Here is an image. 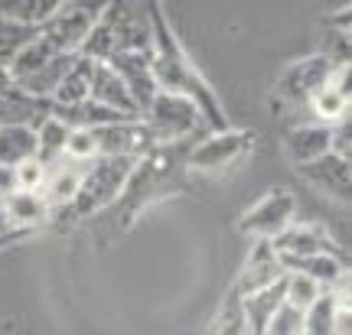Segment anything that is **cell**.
Here are the masks:
<instances>
[{"mask_svg": "<svg viewBox=\"0 0 352 335\" xmlns=\"http://www.w3.org/2000/svg\"><path fill=\"white\" fill-rule=\"evenodd\" d=\"M147 10H151V72L153 82L160 91H173V95H186L189 101H196V108L206 117L209 130H226L228 117L219 95L212 91V85L206 82V75L196 69V62L189 59V52L183 49V43L176 39L173 26L166 20L164 3L160 0H147Z\"/></svg>", "mask_w": 352, "mask_h": 335, "instance_id": "cell-1", "label": "cell"}, {"mask_svg": "<svg viewBox=\"0 0 352 335\" xmlns=\"http://www.w3.org/2000/svg\"><path fill=\"white\" fill-rule=\"evenodd\" d=\"M189 143L192 140H183V143H157L147 157H140L138 166L127 176L118 202H114V205H121V222H131L151 202L164 199V196H173L176 189L183 186V176L189 173L186 170Z\"/></svg>", "mask_w": 352, "mask_h": 335, "instance_id": "cell-2", "label": "cell"}, {"mask_svg": "<svg viewBox=\"0 0 352 335\" xmlns=\"http://www.w3.org/2000/svg\"><path fill=\"white\" fill-rule=\"evenodd\" d=\"M151 10L147 0H111L95 30L82 43V56L95 59V62H108L121 52L134 49H151Z\"/></svg>", "mask_w": 352, "mask_h": 335, "instance_id": "cell-3", "label": "cell"}, {"mask_svg": "<svg viewBox=\"0 0 352 335\" xmlns=\"http://www.w3.org/2000/svg\"><path fill=\"white\" fill-rule=\"evenodd\" d=\"M336 69H340V65H333L323 52H314V56H303L297 62H290L287 69L280 72V78H277V85H274V101L284 104V114H290L287 127L314 121L307 101L314 98V91H320V88L327 85Z\"/></svg>", "mask_w": 352, "mask_h": 335, "instance_id": "cell-4", "label": "cell"}, {"mask_svg": "<svg viewBox=\"0 0 352 335\" xmlns=\"http://www.w3.org/2000/svg\"><path fill=\"white\" fill-rule=\"evenodd\" d=\"M134 166H138L134 157H98V160H91L85 166V173H82L76 199L65 209L76 218H88V215H95L101 209H111Z\"/></svg>", "mask_w": 352, "mask_h": 335, "instance_id": "cell-5", "label": "cell"}, {"mask_svg": "<svg viewBox=\"0 0 352 335\" xmlns=\"http://www.w3.org/2000/svg\"><path fill=\"white\" fill-rule=\"evenodd\" d=\"M140 121L151 127L157 143H183V140H199L202 134H209L196 101L173 91H157L153 101L144 108Z\"/></svg>", "mask_w": 352, "mask_h": 335, "instance_id": "cell-6", "label": "cell"}, {"mask_svg": "<svg viewBox=\"0 0 352 335\" xmlns=\"http://www.w3.org/2000/svg\"><path fill=\"white\" fill-rule=\"evenodd\" d=\"M111 0H63L56 13L39 26V36L59 52H78Z\"/></svg>", "mask_w": 352, "mask_h": 335, "instance_id": "cell-7", "label": "cell"}, {"mask_svg": "<svg viewBox=\"0 0 352 335\" xmlns=\"http://www.w3.org/2000/svg\"><path fill=\"white\" fill-rule=\"evenodd\" d=\"M254 137L248 130H209L199 140H192L186 150V170H199V173H226L239 160H245L252 153Z\"/></svg>", "mask_w": 352, "mask_h": 335, "instance_id": "cell-8", "label": "cell"}, {"mask_svg": "<svg viewBox=\"0 0 352 335\" xmlns=\"http://www.w3.org/2000/svg\"><path fill=\"white\" fill-rule=\"evenodd\" d=\"M297 218V199L287 189H271L261 202H254L252 209L241 215V231L252 238L271 241L277 238L290 222Z\"/></svg>", "mask_w": 352, "mask_h": 335, "instance_id": "cell-9", "label": "cell"}, {"mask_svg": "<svg viewBox=\"0 0 352 335\" xmlns=\"http://www.w3.org/2000/svg\"><path fill=\"white\" fill-rule=\"evenodd\" d=\"M95 130V140H98V157H147L157 140H153L151 127L144 124L140 117L134 121H114V124H101L91 127Z\"/></svg>", "mask_w": 352, "mask_h": 335, "instance_id": "cell-10", "label": "cell"}, {"mask_svg": "<svg viewBox=\"0 0 352 335\" xmlns=\"http://www.w3.org/2000/svg\"><path fill=\"white\" fill-rule=\"evenodd\" d=\"M271 248L280 257V264L297 261V257H310V254H336V241L323 224L314 222H294L280 231L277 238H271Z\"/></svg>", "mask_w": 352, "mask_h": 335, "instance_id": "cell-11", "label": "cell"}, {"mask_svg": "<svg viewBox=\"0 0 352 335\" xmlns=\"http://www.w3.org/2000/svg\"><path fill=\"white\" fill-rule=\"evenodd\" d=\"M108 65L121 75V82L127 85V91H131L134 104H138L140 114H144V108H147V104L153 101V95L160 91V88H157V82H153V72H151V49L121 52V56L108 59Z\"/></svg>", "mask_w": 352, "mask_h": 335, "instance_id": "cell-12", "label": "cell"}, {"mask_svg": "<svg viewBox=\"0 0 352 335\" xmlns=\"http://www.w3.org/2000/svg\"><path fill=\"white\" fill-rule=\"evenodd\" d=\"M3 215L13 231H36L52 222V205L43 192H23V189H7L3 192Z\"/></svg>", "mask_w": 352, "mask_h": 335, "instance_id": "cell-13", "label": "cell"}, {"mask_svg": "<svg viewBox=\"0 0 352 335\" xmlns=\"http://www.w3.org/2000/svg\"><path fill=\"white\" fill-rule=\"evenodd\" d=\"M307 108L320 124H336L346 114H352V95H349V65H340L327 85L314 91V98L307 101Z\"/></svg>", "mask_w": 352, "mask_h": 335, "instance_id": "cell-14", "label": "cell"}, {"mask_svg": "<svg viewBox=\"0 0 352 335\" xmlns=\"http://www.w3.org/2000/svg\"><path fill=\"white\" fill-rule=\"evenodd\" d=\"M297 173H300L316 192H323L329 199L349 202V179H352L349 160H340L336 153H323L320 160L297 166Z\"/></svg>", "mask_w": 352, "mask_h": 335, "instance_id": "cell-15", "label": "cell"}, {"mask_svg": "<svg viewBox=\"0 0 352 335\" xmlns=\"http://www.w3.org/2000/svg\"><path fill=\"white\" fill-rule=\"evenodd\" d=\"M88 101H95L101 108H111L118 114L127 117H140V108L134 104L127 85L121 82V75L114 72L108 62H95L91 65V85H88Z\"/></svg>", "mask_w": 352, "mask_h": 335, "instance_id": "cell-16", "label": "cell"}, {"mask_svg": "<svg viewBox=\"0 0 352 335\" xmlns=\"http://www.w3.org/2000/svg\"><path fill=\"white\" fill-rule=\"evenodd\" d=\"M284 277H287V270H284L280 257L274 254L271 241L258 238L252 257H248V264H245V270H241V277H239L235 293H239V297H248V293H258V290L277 284V280H284Z\"/></svg>", "mask_w": 352, "mask_h": 335, "instance_id": "cell-17", "label": "cell"}, {"mask_svg": "<svg viewBox=\"0 0 352 335\" xmlns=\"http://www.w3.org/2000/svg\"><path fill=\"white\" fill-rule=\"evenodd\" d=\"M284 153L294 166L320 160L323 153H329V124H320V121L290 124L284 130Z\"/></svg>", "mask_w": 352, "mask_h": 335, "instance_id": "cell-18", "label": "cell"}, {"mask_svg": "<svg viewBox=\"0 0 352 335\" xmlns=\"http://www.w3.org/2000/svg\"><path fill=\"white\" fill-rule=\"evenodd\" d=\"M36 157V130L26 124H0V166L10 173L13 166Z\"/></svg>", "mask_w": 352, "mask_h": 335, "instance_id": "cell-19", "label": "cell"}, {"mask_svg": "<svg viewBox=\"0 0 352 335\" xmlns=\"http://www.w3.org/2000/svg\"><path fill=\"white\" fill-rule=\"evenodd\" d=\"M91 65H95V59H88V56H82V52H78L76 62L69 65V72L63 75V82L56 85V91H52L50 101H56V104H82V101H88Z\"/></svg>", "mask_w": 352, "mask_h": 335, "instance_id": "cell-20", "label": "cell"}, {"mask_svg": "<svg viewBox=\"0 0 352 335\" xmlns=\"http://www.w3.org/2000/svg\"><path fill=\"white\" fill-rule=\"evenodd\" d=\"M63 0H0V16L16 20L23 26H43Z\"/></svg>", "mask_w": 352, "mask_h": 335, "instance_id": "cell-21", "label": "cell"}, {"mask_svg": "<svg viewBox=\"0 0 352 335\" xmlns=\"http://www.w3.org/2000/svg\"><path fill=\"white\" fill-rule=\"evenodd\" d=\"M36 157L43 163H52L56 157H63V147H65V137L72 127L63 124V121H56V117H43L36 127Z\"/></svg>", "mask_w": 352, "mask_h": 335, "instance_id": "cell-22", "label": "cell"}, {"mask_svg": "<svg viewBox=\"0 0 352 335\" xmlns=\"http://www.w3.org/2000/svg\"><path fill=\"white\" fill-rule=\"evenodd\" d=\"M323 293H327V290L316 284V280H310L307 273H290L287 270V277H284V303L294 306V310L307 312Z\"/></svg>", "mask_w": 352, "mask_h": 335, "instance_id": "cell-23", "label": "cell"}, {"mask_svg": "<svg viewBox=\"0 0 352 335\" xmlns=\"http://www.w3.org/2000/svg\"><path fill=\"white\" fill-rule=\"evenodd\" d=\"M333 312H336V299H333V290H327V293L316 299L310 310L303 312V329H300V335H336Z\"/></svg>", "mask_w": 352, "mask_h": 335, "instance_id": "cell-24", "label": "cell"}, {"mask_svg": "<svg viewBox=\"0 0 352 335\" xmlns=\"http://www.w3.org/2000/svg\"><path fill=\"white\" fill-rule=\"evenodd\" d=\"M63 157L72 163H82L88 166L91 160H98V140H95V130L91 127H72L69 137H65Z\"/></svg>", "mask_w": 352, "mask_h": 335, "instance_id": "cell-25", "label": "cell"}, {"mask_svg": "<svg viewBox=\"0 0 352 335\" xmlns=\"http://www.w3.org/2000/svg\"><path fill=\"white\" fill-rule=\"evenodd\" d=\"M39 30L36 26H23L16 23V20H7V16H0V65H7L16 56L20 46H26L30 39L36 36Z\"/></svg>", "mask_w": 352, "mask_h": 335, "instance_id": "cell-26", "label": "cell"}, {"mask_svg": "<svg viewBox=\"0 0 352 335\" xmlns=\"http://www.w3.org/2000/svg\"><path fill=\"white\" fill-rule=\"evenodd\" d=\"M43 183H46V163L33 157V160H23L20 166L10 170V189H23V192H43Z\"/></svg>", "mask_w": 352, "mask_h": 335, "instance_id": "cell-27", "label": "cell"}, {"mask_svg": "<svg viewBox=\"0 0 352 335\" xmlns=\"http://www.w3.org/2000/svg\"><path fill=\"white\" fill-rule=\"evenodd\" d=\"M329 153H336L340 160H352V117L349 114L329 127Z\"/></svg>", "mask_w": 352, "mask_h": 335, "instance_id": "cell-28", "label": "cell"}, {"mask_svg": "<svg viewBox=\"0 0 352 335\" xmlns=\"http://www.w3.org/2000/svg\"><path fill=\"white\" fill-rule=\"evenodd\" d=\"M23 238H30V231H0V251H3V248H13V244H20Z\"/></svg>", "mask_w": 352, "mask_h": 335, "instance_id": "cell-29", "label": "cell"}, {"mask_svg": "<svg viewBox=\"0 0 352 335\" xmlns=\"http://www.w3.org/2000/svg\"><path fill=\"white\" fill-rule=\"evenodd\" d=\"M0 231H13L10 224H7V215H3V192H0Z\"/></svg>", "mask_w": 352, "mask_h": 335, "instance_id": "cell-30", "label": "cell"}, {"mask_svg": "<svg viewBox=\"0 0 352 335\" xmlns=\"http://www.w3.org/2000/svg\"><path fill=\"white\" fill-rule=\"evenodd\" d=\"M7 189H10V173L0 166V192H7Z\"/></svg>", "mask_w": 352, "mask_h": 335, "instance_id": "cell-31", "label": "cell"}]
</instances>
